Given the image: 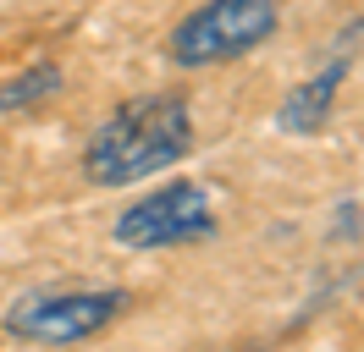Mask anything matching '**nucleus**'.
<instances>
[{
  "label": "nucleus",
  "instance_id": "39448f33",
  "mask_svg": "<svg viewBox=\"0 0 364 352\" xmlns=\"http://www.w3.org/2000/svg\"><path fill=\"white\" fill-rule=\"evenodd\" d=\"M348 72H353V61H348V50H337L315 77H304V83L282 99V110H276V132H287V138L326 132V121H331V110H337V94H342V77H348Z\"/></svg>",
  "mask_w": 364,
  "mask_h": 352
},
{
  "label": "nucleus",
  "instance_id": "f257e3e1",
  "mask_svg": "<svg viewBox=\"0 0 364 352\" xmlns=\"http://www.w3.org/2000/svg\"><path fill=\"white\" fill-rule=\"evenodd\" d=\"M193 154V110L182 94H138L100 116L83 143V182L138 187Z\"/></svg>",
  "mask_w": 364,
  "mask_h": 352
},
{
  "label": "nucleus",
  "instance_id": "423d86ee",
  "mask_svg": "<svg viewBox=\"0 0 364 352\" xmlns=\"http://www.w3.org/2000/svg\"><path fill=\"white\" fill-rule=\"evenodd\" d=\"M55 88H61V66L55 61H39V66H28V72H17V77H0V116L45 105Z\"/></svg>",
  "mask_w": 364,
  "mask_h": 352
},
{
  "label": "nucleus",
  "instance_id": "7ed1b4c3",
  "mask_svg": "<svg viewBox=\"0 0 364 352\" xmlns=\"http://www.w3.org/2000/svg\"><path fill=\"white\" fill-rule=\"evenodd\" d=\"M215 231H221V209H215V193L199 176H177V182H166L155 193H144L111 226L116 248H127V253L193 248V242H210Z\"/></svg>",
  "mask_w": 364,
  "mask_h": 352
},
{
  "label": "nucleus",
  "instance_id": "f03ea898",
  "mask_svg": "<svg viewBox=\"0 0 364 352\" xmlns=\"http://www.w3.org/2000/svg\"><path fill=\"white\" fill-rule=\"evenodd\" d=\"M276 28H282V0H205L171 28L166 55L182 72H205L254 55L265 39H276Z\"/></svg>",
  "mask_w": 364,
  "mask_h": 352
},
{
  "label": "nucleus",
  "instance_id": "20e7f679",
  "mask_svg": "<svg viewBox=\"0 0 364 352\" xmlns=\"http://www.w3.org/2000/svg\"><path fill=\"white\" fill-rule=\"evenodd\" d=\"M133 303L127 286H61V292H23L0 308V330L17 341H50L72 347L89 341L105 325L122 319V308Z\"/></svg>",
  "mask_w": 364,
  "mask_h": 352
}]
</instances>
